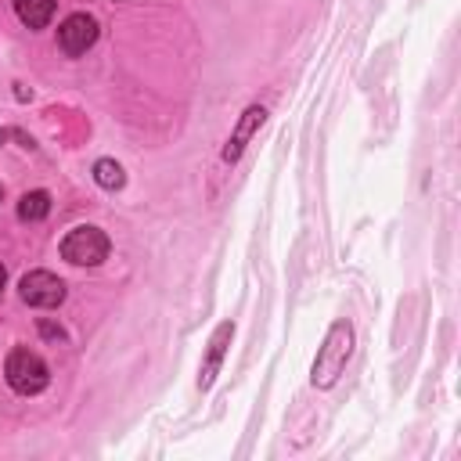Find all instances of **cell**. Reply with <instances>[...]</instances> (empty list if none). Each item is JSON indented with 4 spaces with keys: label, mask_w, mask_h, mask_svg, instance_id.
<instances>
[{
    "label": "cell",
    "mask_w": 461,
    "mask_h": 461,
    "mask_svg": "<svg viewBox=\"0 0 461 461\" xmlns=\"http://www.w3.org/2000/svg\"><path fill=\"white\" fill-rule=\"evenodd\" d=\"M18 292H22V303L50 310V306H58L65 299V281L58 274H50V270H29L22 277V285H18Z\"/></svg>",
    "instance_id": "cell-5"
},
{
    "label": "cell",
    "mask_w": 461,
    "mask_h": 461,
    "mask_svg": "<svg viewBox=\"0 0 461 461\" xmlns=\"http://www.w3.org/2000/svg\"><path fill=\"white\" fill-rule=\"evenodd\" d=\"M94 180H97L104 191H119V187L126 184L122 166H119L115 158H97V162H94Z\"/></svg>",
    "instance_id": "cell-10"
},
{
    "label": "cell",
    "mask_w": 461,
    "mask_h": 461,
    "mask_svg": "<svg viewBox=\"0 0 461 461\" xmlns=\"http://www.w3.org/2000/svg\"><path fill=\"white\" fill-rule=\"evenodd\" d=\"M14 14L29 29H43L54 18V0H14Z\"/></svg>",
    "instance_id": "cell-8"
},
{
    "label": "cell",
    "mask_w": 461,
    "mask_h": 461,
    "mask_svg": "<svg viewBox=\"0 0 461 461\" xmlns=\"http://www.w3.org/2000/svg\"><path fill=\"white\" fill-rule=\"evenodd\" d=\"M4 375H7V385H11L14 393H22V396H36V393H43L47 382H50V371H47L43 357H36V353L25 349V346H18V349L7 353Z\"/></svg>",
    "instance_id": "cell-2"
},
{
    "label": "cell",
    "mask_w": 461,
    "mask_h": 461,
    "mask_svg": "<svg viewBox=\"0 0 461 461\" xmlns=\"http://www.w3.org/2000/svg\"><path fill=\"white\" fill-rule=\"evenodd\" d=\"M263 119H267V108H263V104H249V108L241 112V119H238V126H234V133H230V140H227V148H223V162H238V158H241L245 144H249L252 133L263 126Z\"/></svg>",
    "instance_id": "cell-6"
},
{
    "label": "cell",
    "mask_w": 461,
    "mask_h": 461,
    "mask_svg": "<svg viewBox=\"0 0 461 461\" xmlns=\"http://www.w3.org/2000/svg\"><path fill=\"white\" fill-rule=\"evenodd\" d=\"M4 285H7V270L0 267V295H4Z\"/></svg>",
    "instance_id": "cell-12"
},
{
    "label": "cell",
    "mask_w": 461,
    "mask_h": 461,
    "mask_svg": "<svg viewBox=\"0 0 461 461\" xmlns=\"http://www.w3.org/2000/svg\"><path fill=\"white\" fill-rule=\"evenodd\" d=\"M349 353H353V324L349 321H335L328 328V335H324V346L317 349V360L310 367V382L317 389L335 385L342 367H346V360H349Z\"/></svg>",
    "instance_id": "cell-1"
},
{
    "label": "cell",
    "mask_w": 461,
    "mask_h": 461,
    "mask_svg": "<svg viewBox=\"0 0 461 461\" xmlns=\"http://www.w3.org/2000/svg\"><path fill=\"white\" fill-rule=\"evenodd\" d=\"M0 198H4V187H0Z\"/></svg>",
    "instance_id": "cell-13"
},
{
    "label": "cell",
    "mask_w": 461,
    "mask_h": 461,
    "mask_svg": "<svg viewBox=\"0 0 461 461\" xmlns=\"http://www.w3.org/2000/svg\"><path fill=\"white\" fill-rule=\"evenodd\" d=\"M40 331H43L47 339H65V331H61V328H54L50 321H40Z\"/></svg>",
    "instance_id": "cell-11"
},
{
    "label": "cell",
    "mask_w": 461,
    "mask_h": 461,
    "mask_svg": "<svg viewBox=\"0 0 461 461\" xmlns=\"http://www.w3.org/2000/svg\"><path fill=\"white\" fill-rule=\"evenodd\" d=\"M230 335H234V324H230V321H223V324L216 328L212 342H209V357H205L202 375H198V385H202V389H209V385H212V378H216V371H220V360H223V349H227Z\"/></svg>",
    "instance_id": "cell-7"
},
{
    "label": "cell",
    "mask_w": 461,
    "mask_h": 461,
    "mask_svg": "<svg viewBox=\"0 0 461 461\" xmlns=\"http://www.w3.org/2000/svg\"><path fill=\"white\" fill-rule=\"evenodd\" d=\"M0 140H4V133H0Z\"/></svg>",
    "instance_id": "cell-14"
},
{
    "label": "cell",
    "mask_w": 461,
    "mask_h": 461,
    "mask_svg": "<svg viewBox=\"0 0 461 461\" xmlns=\"http://www.w3.org/2000/svg\"><path fill=\"white\" fill-rule=\"evenodd\" d=\"M47 212H50V194H47V191H25V194H22V202H18V216H22L25 223L43 220Z\"/></svg>",
    "instance_id": "cell-9"
},
{
    "label": "cell",
    "mask_w": 461,
    "mask_h": 461,
    "mask_svg": "<svg viewBox=\"0 0 461 461\" xmlns=\"http://www.w3.org/2000/svg\"><path fill=\"white\" fill-rule=\"evenodd\" d=\"M97 18L94 14H83V11H76V14H68L61 25H58V47L68 54V58H79V54H86L94 43H97Z\"/></svg>",
    "instance_id": "cell-4"
},
{
    "label": "cell",
    "mask_w": 461,
    "mask_h": 461,
    "mask_svg": "<svg viewBox=\"0 0 461 461\" xmlns=\"http://www.w3.org/2000/svg\"><path fill=\"white\" fill-rule=\"evenodd\" d=\"M108 249H112L108 234L101 227H90V223L72 227L61 238V259H68L76 267H97V263H104L108 259Z\"/></svg>",
    "instance_id": "cell-3"
}]
</instances>
